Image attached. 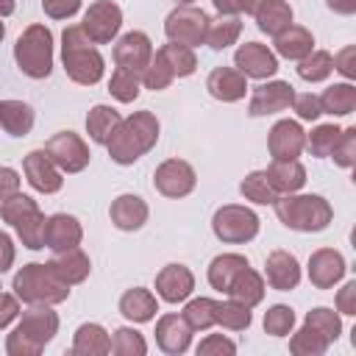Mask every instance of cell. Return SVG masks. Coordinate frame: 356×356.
<instances>
[{"mask_svg": "<svg viewBox=\"0 0 356 356\" xmlns=\"http://www.w3.org/2000/svg\"><path fill=\"white\" fill-rule=\"evenodd\" d=\"M120 120H122V117H120L111 106H95V108L89 111V117H86V131H89L92 142L106 145V142L111 139L114 128L120 125Z\"/></svg>", "mask_w": 356, "mask_h": 356, "instance_id": "obj_32", "label": "cell"}, {"mask_svg": "<svg viewBox=\"0 0 356 356\" xmlns=\"http://www.w3.org/2000/svg\"><path fill=\"white\" fill-rule=\"evenodd\" d=\"M156 139H159V120L150 111H136L134 117L120 120L106 147L117 164H134L142 153H147L156 145Z\"/></svg>", "mask_w": 356, "mask_h": 356, "instance_id": "obj_1", "label": "cell"}, {"mask_svg": "<svg viewBox=\"0 0 356 356\" xmlns=\"http://www.w3.org/2000/svg\"><path fill=\"white\" fill-rule=\"evenodd\" d=\"M153 184L167 197H184L195 189V170L181 159H170L156 170Z\"/></svg>", "mask_w": 356, "mask_h": 356, "instance_id": "obj_12", "label": "cell"}, {"mask_svg": "<svg viewBox=\"0 0 356 356\" xmlns=\"http://www.w3.org/2000/svg\"><path fill=\"white\" fill-rule=\"evenodd\" d=\"M339 134H342V128H337V125H320V128H314V131L309 134L306 145H309V150H312L314 156L323 159V156H331V150H334Z\"/></svg>", "mask_w": 356, "mask_h": 356, "instance_id": "obj_43", "label": "cell"}, {"mask_svg": "<svg viewBox=\"0 0 356 356\" xmlns=\"http://www.w3.org/2000/svg\"><path fill=\"white\" fill-rule=\"evenodd\" d=\"M25 178H28V184L33 186V189H39V192H44V195H50V192H58L61 189V170L53 164V159L44 153V150H33V153H28L25 156Z\"/></svg>", "mask_w": 356, "mask_h": 356, "instance_id": "obj_15", "label": "cell"}, {"mask_svg": "<svg viewBox=\"0 0 356 356\" xmlns=\"http://www.w3.org/2000/svg\"><path fill=\"white\" fill-rule=\"evenodd\" d=\"M328 8H334L339 14H353L356 11V0H328Z\"/></svg>", "mask_w": 356, "mask_h": 356, "instance_id": "obj_57", "label": "cell"}, {"mask_svg": "<svg viewBox=\"0 0 356 356\" xmlns=\"http://www.w3.org/2000/svg\"><path fill=\"white\" fill-rule=\"evenodd\" d=\"M275 214L286 228L295 231H323L331 220V206L320 195H281L273 200Z\"/></svg>", "mask_w": 356, "mask_h": 356, "instance_id": "obj_3", "label": "cell"}, {"mask_svg": "<svg viewBox=\"0 0 356 356\" xmlns=\"http://www.w3.org/2000/svg\"><path fill=\"white\" fill-rule=\"evenodd\" d=\"M108 214H111V222H114L120 231H136V228H142L145 220H147V206H145V200L136 197V195H120V197L111 203Z\"/></svg>", "mask_w": 356, "mask_h": 356, "instance_id": "obj_23", "label": "cell"}, {"mask_svg": "<svg viewBox=\"0 0 356 356\" xmlns=\"http://www.w3.org/2000/svg\"><path fill=\"white\" fill-rule=\"evenodd\" d=\"M159 53H161V58L167 61V67L172 70L175 78H184V75H192L195 72V53H192V47L178 44V42H170Z\"/></svg>", "mask_w": 356, "mask_h": 356, "instance_id": "obj_36", "label": "cell"}, {"mask_svg": "<svg viewBox=\"0 0 356 356\" xmlns=\"http://www.w3.org/2000/svg\"><path fill=\"white\" fill-rule=\"evenodd\" d=\"M153 58V47H150V39L139 31H131L125 33L117 47H114V61L117 67H125V70H134L142 75V70L147 67V61Z\"/></svg>", "mask_w": 356, "mask_h": 356, "instance_id": "obj_17", "label": "cell"}, {"mask_svg": "<svg viewBox=\"0 0 356 356\" xmlns=\"http://www.w3.org/2000/svg\"><path fill=\"white\" fill-rule=\"evenodd\" d=\"M61 58L64 70L75 83H97L103 78V56L92 47L89 36L83 33L81 25H70L64 31V44H61Z\"/></svg>", "mask_w": 356, "mask_h": 356, "instance_id": "obj_2", "label": "cell"}, {"mask_svg": "<svg viewBox=\"0 0 356 356\" xmlns=\"http://www.w3.org/2000/svg\"><path fill=\"white\" fill-rule=\"evenodd\" d=\"M295 100V89L284 81H273V83H261L253 89V97H250V106H248V114L250 117H264V114H275V111H284L289 108Z\"/></svg>", "mask_w": 356, "mask_h": 356, "instance_id": "obj_13", "label": "cell"}, {"mask_svg": "<svg viewBox=\"0 0 356 356\" xmlns=\"http://www.w3.org/2000/svg\"><path fill=\"white\" fill-rule=\"evenodd\" d=\"M17 317V300L11 295H0V328L8 325V320Z\"/></svg>", "mask_w": 356, "mask_h": 356, "instance_id": "obj_55", "label": "cell"}, {"mask_svg": "<svg viewBox=\"0 0 356 356\" xmlns=\"http://www.w3.org/2000/svg\"><path fill=\"white\" fill-rule=\"evenodd\" d=\"M214 309H217L214 300L197 298V300H192V303L186 306L184 320L189 323V328H209V325H214Z\"/></svg>", "mask_w": 356, "mask_h": 356, "instance_id": "obj_45", "label": "cell"}, {"mask_svg": "<svg viewBox=\"0 0 356 356\" xmlns=\"http://www.w3.org/2000/svg\"><path fill=\"white\" fill-rule=\"evenodd\" d=\"M11 261H14L11 239H8V234H3V231H0V273H6V270L11 267Z\"/></svg>", "mask_w": 356, "mask_h": 356, "instance_id": "obj_56", "label": "cell"}, {"mask_svg": "<svg viewBox=\"0 0 356 356\" xmlns=\"http://www.w3.org/2000/svg\"><path fill=\"white\" fill-rule=\"evenodd\" d=\"M261 3H264V0H239V8H242L245 14H256V11L261 8Z\"/></svg>", "mask_w": 356, "mask_h": 356, "instance_id": "obj_59", "label": "cell"}, {"mask_svg": "<svg viewBox=\"0 0 356 356\" xmlns=\"http://www.w3.org/2000/svg\"><path fill=\"white\" fill-rule=\"evenodd\" d=\"M44 153L53 159V164L64 172H78L89 164V147L83 145V139L72 131H61L56 134L47 145H44Z\"/></svg>", "mask_w": 356, "mask_h": 356, "instance_id": "obj_11", "label": "cell"}, {"mask_svg": "<svg viewBox=\"0 0 356 356\" xmlns=\"http://www.w3.org/2000/svg\"><path fill=\"white\" fill-rule=\"evenodd\" d=\"M92 350H111V339L95 323L81 325L75 334V353H92Z\"/></svg>", "mask_w": 356, "mask_h": 356, "instance_id": "obj_40", "label": "cell"}, {"mask_svg": "<svg viewBox=\"0 0 356 356\" xmlns=\"http://www.w3.org/2000/svg\"><path fill=\"white\" fill-rule=\"evenodd\" d=\"M292 106H295V111H298V117H300V120H317V117L323 114L320 97H317V95H312V92H306V95H295Z\"/></svg>", "mask_w": 356, "mask_h": 356, "instance_id": "obj_48", "label": "cell"}, {"mask_svg": "<svg viewBox=\"0 0 356 356\" xmlns=\"http://www.w3.org/2000/svg\"><path fill=\"white\" fill-rule=\"evenodd\" d=\"M211 228L222 242H248L259 231V217L245 206H222L217 209Z\"/></svg>", "mask_w": 356, "mask_h": 356, "instance_id": "obj_8", "label": "cell"}, {"mask_svg": "<svg viewBox=\"0 0 356 356\" xmlns=\"http://www.w3.org/2000/svg\"><path fill=\"white\" fill-rule=\"evenodd\" d=\"M337 306H339V312H345V314H353V312H356V281H350V284L342 286V292H339V298H337Z\"/></svg>", "mask_w": 356, "mask_h": 356, "instance_id": "obj_52", "label": "cell"}, {"mask_svg": "<svg viewBox=\"0 0 356 356\" xmlns=\"http://www.w3.org/2000/svg\"><path fill=\"white\" fill-rule=\"evenodd\" d=\"M172 78H175V75H172V70L167 67V61H164V58H161V53L156 50V53H153V58L147 61V67L142 70V83H145L147 89H164Z\"/></svg>", "mask_w": 356, "mask_h": 356, "instance_id": "obj_42", "label": "cell"}, {"mask_svg": "<svg viewBox=\"0 0 356 356\" xmlns=\"http://www.w3.org/2000/svg\"><path fill=\"white\" fill-rule=\"evenodd\" d=\"M3 36H6V25L0 22V42H3Z\"/></svg>", "mask_w": 356, "mask_h": 356, "instance_id": "obj_61", "label": "cell"}, {"mask_svg": "<svg viewBox=\"0 0 356 356\" xmlns=\"http://www.w3.org/2000/svg\"><path fill=\"white\" fill-rule=\"evenodd\" d=\"M192 286H195V278H192V273H189L184 264H167V267L159 273V278H156V292H159L167 303L184 300V298L192 292Z\"/></svg>", "mask_w": 356, "mask_h": 356, "instance_id": "obj_19", "label": "cell"}, {"mask_svg": "<svg viewBox=\"0 0 356 356\" xmlns=\"http://www.w3.org/2000/svg\"><path fill=\"white\" fill-rule=\"evenodd\" d=\"M256 19H259V28L264 33L278 36L284 28L292 25V8L284 0H264L261 8L256 11Z\"/></svg>", "mask_w": 356, "mask_h": 356, "instance_id": "obj_30", "label": "cell"}, {"mask_svg": "<svg viewBox=\"0 0 356 356\" xmlns=\"http://www.w3.org/2000/svg\"><path fill=\"white\" fill-rule=\"evenodd\" d=\"M267 281L270 286L286 292V289H295L298 281H300V267H298V259L286 250H273L267 256Z\"/></svg>", "mask_w": 356, "mask_h": 356, "instance_id": "obj_20", "label": "cell"}, {"mask_svg": "<svg viewBox=\"0 0 356 356\" xmlns=\"http://www.w3.org/2000/svg\"><path fill=\"white\" fill-rule=\"evenodd\" d=\"M0 214L6 222H11L17 228V234L22 236V245H28L31 250L44 248V214L36 209V203L25 195H11L3 200Z\"/></svg>", "mask_w": 356, "mask_h": 356, "instance_id": "obj_6", "label": "cell"}, {"mask_svg": "<svg viewBox=\"0 0 356 356\" xmlns=\"http://www.w3.org/2000/svg\"><path fill=\"white\" fill-rule=\"evenodd\" d=\"M14 289L28 303H58L70 295V284L50 264H25L14 278Z\"/></svg>", "mask_w": 356, "mask_h": 356, "instance_id": "obj_4", "label": "cell"}, {"mask_svg": "<svg viewBox=\"0 0 356 356\" xmlns=\"http://www.w3.org/2000/svg\"><path fill=\"white\" fill-rule=\"evenodd\" d=\"M320 106L323 111L328 114H350L356 108V89L350 83H337V86H328L323 95H320Z\"/></svg>", "mask_w": 356, "mask_h": 356, "instance_id": "obj_34", "label": "cell"}, {"mask_svg": "<svg viewBox=\"0 0 356 356\" xmlns=\"http://www.w3.org/2000/svg\"><path fill=\"white\" fill-rule=\"evenodd\" d=\"M306 145V136H303V128L295 122V120H281L273 125L270 131V153H273V161H289V159H298L300 150Z\"/></svg>", "mask_w": 356, "mask_h": 356, "instance_id": "obj_16", "label": "cell"}, {"mask_svg": "<svg viewBox=\"0 0 356 356\" xmlns=\"http://www.w3.org/2000/svg\"><path fill=\"white\" fill-rule=\"evenodd\" d=\"M239 36V19L234 14H222L220 19H209V28H206V44L214 47V50H222L228 47L234 39Z\"/></svg>", "mask_w": 356, "mask_h": 356, "instance_id": "obj_35", "label": "cell"}, {"mask_svg": "<svg viewBox=\"0 0 356 356\" xmlns=\"http://www.w3.org/2000/svg\"><path fill=\"white\" fill-rule=\"evenodd\" d=\"M234 61H236V70H239L245 78H259V81L275 75V70H278V58H275L264 44H259V42L242 44V47L236 50Z\"/></svg>", "mask_w": 356, "mask_h": 356, "instance_id": "obj_14", "label": "cell"}, {"mask_svg": "<svg viewBox=\"0 0 356 356\" xmlns=\"http://www.w3.org/2000/svg\"><path fill=\"white\" fill-rule=\"evenodd\" d=\"M206 28H209V17L195 6L175 8L167 17V25H164L170 42H178V44H186V47H195V44L206 42Z\"/></svg>", "mask_w": 356, "mask_h": 356, "instance_id": "obj_9", "label": "cell"}, {"mask_svg": "<svg viewBox=\"0 0 356 356\" xmlns=\"http://www.w3.org/2000/svg\"><path fill=\"white\" fill-rule=\"evenodd\" d=\"M120 312H122L128 320H134V323H145V320H150L153 312H156V298H153L147 289H142V286L128 289V292L122 295V300H120Z\"/></svg>", "mask_w": 356, "mask_h": 356, "instance_id": "obj_33", "label": "cell"}, {"mask_svg": "<svg viewBox=\"0 0 356 356\" xmlns=\"http://www.w3.org/2000/svg\"><path fill=\"white\" fill-rule=\"evenodd\" d=\"M178 3H181V6H189V3H192V0H178Z\"/></svg>", "mask_w": 356, "mask_h": 356, "instance_id": "obj_62", "label": "cell"}, {"mask_svg": "<svg viewBox=\"0 0 356 356\" xmlns=\"http://www.w3.org/2000/svg\"><path fill=\"white\" fill-rule=\"evenodd\" d=\"M353 56H356V50L353 47H345L339 56H334V67L345 75V78H353L356 75V67H353Z\"/></svg>", "mask_w": 356, "mask_h": 356, "instance_id": "obj_53", "label": "cell"}, {"mask_svg": "<svg viewBox=\"0 0 356 356\" xmlns=\"http://www.w3.org/2000/svg\"><path fill=\"white\" fill-rule=\"evenodd\" d=\"M214 8L220 11V14H239L242 8H239V0H214Z\"/></svg>", "mask_w": 356, "mask_h": 356, "instance_id": "obj_58", "label": "cell"}, {"mask_svg": "<svg viewBox=\"0 0 356 356\" xmlns=\"http://www.w3.org/2000/svg\"><path fill=\"white\" fill-rule=\"evenodd\" d=\"M342 273H345V261H342V256L337 250H317L312 256V261H309V278L320 289L334 286L342 278Z\"/></svg>", "mask_w": 356, "mask_h": 356, "instance_id": "obj_24", "label": "cell"}, {"mask_svg": "<svg viewBox=\"0 0 356 356\" xmlns=\"http://www.w3.org/2000/svg\"><path fill=\"white\" fill-rule=\"evenodd\" d=\"M245 267H248V259H245V256H239V253H222V256H217V259L211 261V267H209V281H211L214 289L228 292L231 281H234L236 273L245 270Z\"/></svg>", "mask_w": 356, "mask_h": 356, "instance_id": "obj_29", "label": "cell"}, {"mask_svg": "<svg viewBox=\"0 0 356 356\" xmlns=\"http://www.w3.org/2000/svg\"><path fill=\"white\" fill-rule=\"evenodd\" d=\"M209 350H228V353H234L236 345L228 342V339H222V337H211V339H206V342L197 345V353H209Z\"/></svg>", "mask_w": 356, "mask_h": 356, "instance_id": "obj_54", "label": "cell"}, {"mask_svg": "<svg viewBox=\"0 0 356 356\" xmlns=\"http://www.w3.org/2000/svg\"><path fill=\"white\" fill-rule=\"evenodd\" d=\"M312 44H314L312 33L306 28H298V25H289L275 36V50L284 58H303L312 53Z\"/></svg>", "mask_w": 356, "mask_h": 356, "instance_id": "obj_28", "label": "cell"}, {"mask_svg": "<svg viewBox=\"0 0 356 356\" xmlns=\"http://www.w3.org/2000/svg\"><path fill=\"white\" fill-rule=\"evenodd\" d=\"M14 11V0H0V17H8Z\"/></svg>", "mask_w": 356, "mask_h": 356, "instance_id": "obj_60", "label": "cell"}, {"mask_svg": "<svg viewBox=\"0 0 356 356\" xmlns=\"http://www.w3.org/2000/svg\"><path fill=\"white\" fill-rule=\"evenodd\" d=\"M0 128L11 136H25L33 128V111L22 100H3L0 103Z\"/></svg>", "mask_w": 356, "mask_h": 356, "instance_id": "obj_26", "label": "cell"}, {"mask_svg": "<svg viewBox=\"0 0 356 356\" xmlns=\"http://www.w3.org/2000/svg\"><path fill=\"white\" fill-rule=\"evenodd\" d=\"M114 334H117V337H114V342H111V350H120V353H128V350L145 353V342H142V337H139L136 331L120 328V331H114Z\"/></svg>", "mask_w": 356, "mask_h": 356, "instance_id": "obj_49", "label": "cell"}, {"mask_svg": "<svg viewBox=\"0 0 356 356\" xmlns=\"http://www.w3.org/2000/svg\"><path fill=\"white\" fill-rule=\"evenodd\" d=\"M42 8L53 19H67L81 8V0H42Z\"/></svg>", "mask_w": 356, "mask_h": 356, "instance_id": "obj_50", "label": "cell"}, {"mask_svg": "<svg viewBox=\"0 0 356 356\" xmlns=\"http://www.w3.org/2000/svg\"><path fill=\"white\" fill-rule=\"evenodd\" d=\"M228 295H231V300H236V303H242V306L250 309L253 303L261 300V295H264V281H261V275H259L256 270H250V264H248V267L239 270L236 278L231 281Z\"/></svg>", "mask_w": 356, "mask_h": 356, "instance_id": "obj_25", "label": "cell"}, {"mask_svg": "<svg viewBox=\"0 0 356 356\" xmlns=\"http://www.w3.org/2000/svg\"><path fill=\"white\" fill-rule=\"evenodd\" d=\"M331 156L337 159L339 167H353V159H356V128H345L339 134Z\"/></svg>", "mask_w": 356, "mask_h": 356, "instance_id": "obj_47", "label": "cell"}, {"mask_svg": "<svg viewBox=\"0 0 356 356\" xmlns=\"http://www.w3.org/2000/svg\"><path fill=\"white\" fill-rule=\"evenodd\" d=\"M139 81L142 75L134 72V70H125V67H117L114 75H111V83H108V92L122 100V103H131L136 95H139Z\"/></svg>", "mask_w": 356, "mask_h": 356, "instance_id": "obj_38", "label": "cell"}, {"mask_svg": "<svg viewBox=\"0 0 356 356\" xmlns=\"http://www.w3.org/2000/svg\"><path fill=\"white\" fill-rule=\"evenodd\" d=\"M206 86H209L211 97H217V100H222V103H234V100L245 97V92H248L245 75H242L239 70H231V67H217V70L209 75Z\"/></svg>", "mask_w": 356, "mask_h": 356, "instance_id": "obj_21", "label": "cell"}, {"mask_svg": "<svg viewBox=\"0 0 356 356\" xmlns=\"http://www.w3.org/2000/svg\"><path fill=\"white\" fill-rule=\"evenodd\" d=\"M331 70H334V58H331V53H325V50H312V53L303 56L300 64H298V75H300L303 81H312V83L328 78Z\"/></svg>", "mask_w": 356, "mask_h": 356, "instance_id": "obj_37", "label": "cell"}, {"mask_svg": "<svg viewBox=\"0 0 356 356\" xmlns=\"http://www.w3.org/2000/svg\"><path fill=\"white\" fill-rule=\"evenodd\" d=\"M214 323L228 325V328H234V331L248 328V325H250V309L242 306V303H236V300L217 303V309H214Z\"/></svg>", "mask_w": 356, "mask_h": 356, "instance_id": "obj_39", "label": "cell"}, {"mask_svg": "<svg viewBox=\"0 0 356 356\" xmlns=\"http://www.w3.org/2000/svg\"><path fill=\"white\" fill-rule=\"evenodd\" d=\"M19 192V175L11 167H0V200Z\"/></svg>", "mask_w": 356, "mask_h": 356, "instance_id": "obj_51", "label": "cell"}, {"mask_svg": "<svg viewBox=\"0 0 356 356\" xmlns=\"http://www.w3.org/2000/svg\"><path fill=\"white\" fill-rule=\"evenodd\" d=\"M122 25V11L120 6H114L111 0H97L89 6V11L83 14V33L89 36L92 44H106L114 39V33L120 31Z\"/></svg>", "mask_w": 356, "mask_h": 356, "instance_id": "obj_10", "label": "cell"}, {"mask_svg": "<svg viewBox=\"0 0 356 356\" xmlns=\"http://www.w3.org/2000/svg\"><path fill=\"white\" fill-rule=\"evenodd\" d=\"M239 192H242L248 200H253V203H273V200H275V192H273V186H270V181H267V175H264V170L250 172V175L239 184Z\"/></svg>", "mask_w": 356, "mask_h": 356, "instance_id": "obj_41", "label": "cell"}, {"mask_svg": "<svg viewBox=\"0 0 356 356\" xmlns=\"http://www.w3.org/2000/svg\"><path fill=\"white\" fill-rule=\"evenodd\" d=\"M156 334H159V345H161L167 353H181V350H186V345H189V323H186L184 317H178V314L161 317Z\"/></svg>", "mask_w": 356, "mask_h": 356, "instance_id": "obj_27", "label": "cell"}, {"mask_svg": "<svg viewBox=\"0 0 356 356\" xmlns=\"http://www.w3.org/2000/svg\"><path fill=\"white\" fill-rule=\"evenodd\" d=\"M270 186L275 195H289V192H298L306 181V170L298 159H289V161H273L267 170H264Z\"/></svg>", "mask_w": 356, "mask_h": 356, "instance_id": "obj_22", "label": "cell"}, {"mask_svg": "<svg viewBox=\"0 0 356 356\" xmlns=\"http://www.w3.org/2000/svg\"><path fill=\"white\" fill-rule=\"evenodd\" d=\"M50 267L67 281V284H75V281H83L86 275H89V259L83 256V250H78V248H70V250H61L53 261H50Z\"/></svg>", "mask_w": 356, "mask_h": 356, "instance_id": "obj_31", "label": "cell"}, {"mask_svg": "<svg viewBox=\"0 0 356 356\" xmlns=\"http://www.w3.org/2000/svg\"><path fill=\"white\" fill-rule=\"evenodd\" d=\"M306 325L312 328V331H317L323 339H337L339 337V317L331 312V309H314V312H309V317H306Z\"/></svg>", "mask_w": 356, "mask_h": 356, "instance_id": "obj_44", "label": "cell"}, {"mask_svg": "<svg viewBox=\"0 0 356 356\" xmlns=\"http://www.w3.org/2000/svg\"><path fill=\"white\" fill-rule=\"evenodd\" d=\"M78 242H81V225H78L75 217H70V214H53L44 222V248L61 253V250L78 248Z\"/></svg>", "mask_w": 356, "mask_h": 356, "instance_id": "obj_18", "label": "cell"}, {"mask_svg": "<svg viewBox=\"0 0 356 356\" xmlns=\"http://www.w3.org/2000/svg\"><path fill=\"white\" fill-rule=\"evenodd\" d=\"M56 314L44 306L39 309H28L19 320V325L14 328L11 339H8V350L17 353V350H39L53 334H56Z\"/></svg>", "mask_w": 356, "mask_h": 356, "instance_id": "obj_7", "label": "cell"}, {"mask_svg": "<svg viewBox=\"0 0 356 356\" xmlns=\"http://www.w3.org/2000/svg\"><path fill=\"white\" fill-rule=\"evenodd\" d=\"M14 58L19 64V70L31 78H47L53 70V36L44 25H31L17 47H14Z\"/></svg>", "mask_w": 356, "mask_h": 356, "instance_id": "obj_5", "label": "cell"}, {"mask_svg": "<svg viewBox=\"0 0 356 356\" xmlns=\"http://www.w3.org/2000/svg\"><path fill=\"white\" fill-rule=\"evenodd\" d=\"M292 323H295V314H292L289 306H273V309L264 314V328H267L273 337H284V334H289Z\"/></svg>", "mask_w": 356, "mask_h": 356, "instance_id": "obj_46", "label": "cell"}]
</instances>
